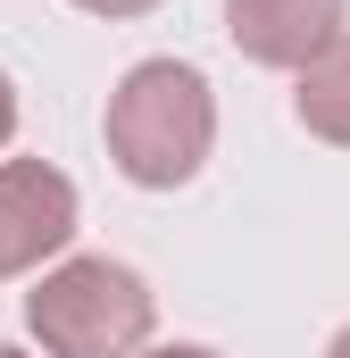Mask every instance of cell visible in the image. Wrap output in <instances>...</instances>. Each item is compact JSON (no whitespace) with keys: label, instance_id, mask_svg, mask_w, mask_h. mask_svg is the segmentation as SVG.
Instances as JSON below:
<instances>
[{"label":"cell","instance_id":"6da1fadb","mask_svg":"<svg viewBox=\"0 0 350 358\" xmlns=\"http://www.w3.org/2000/svg\"><path fill=\"white\" fill-rule=\"evenodd\" d=\"M209 142H217V100L209 76L183 67V59H142L125 67L108 92V159L117 176L142 183V192H175L209 167Z\"/></svg>","mask_w":350,"mask_h":358},{"label":"cell","instance_id":"7a4b0ae2","mask_svg":"<svg viewBox=\"0 0 350 358\" xmlns=\"http://www.w3.org/2000/svg\"><path fill=\"white\" fill-rule=\"evenodd\" d=\"M25 325L42 358H134L159 325V300L125 259H59L25 292Z\"/></svg>","mask_w":350,"mask_h":358},{"label":"cell","instance_id":"3957f363","mask_svg":"<svg viewBox=\"0 0 350 358\" xmlns=\"http://www.w3.org/2000/svg\"><path fill=\"white\" fill-rule=\"evenodd\" d=\"M76 242V183L42 159L0 167V275H34Z\"/></svg>","mask_w":350,"mask_h":358},{"label":"cell","instance_id":"277c9868","mask_svg":"<svg viewBox=\"0 0 350 358\" xmlns=\"http://www.w3.org/2000/svg\"><path fill=\"white\" fill-rule=\"evenodd\" d=\"M350 0H225V34L259 67H309L326 42H342Z\"/></svg>","mask_w":350,"mask_h":358},{"label":"cell","instance_id":"5b68a950","mask_svg":"<svg viewBox=\"0 0 350 358\" xmlns=\"http://www.w3.org/2000/svg\"><path fill=\"white\" fill-rule=\"evenodd\" d=\"M292 108H300V125H309L317 142L350 150V34H342V42H326V50L300 67V92H292Z\"/></svg>","mask_w":350,"mask_h":358},{"label":"cell","instance_id":"8992f818","mask_svg":"<svg viewBox=\"0 0 350 358\" xmlns=\"http://www.w3.org/2000/svg\"><path fill=\"white\" fill-rule=\"evenodd\" d=\"M76 8H92V17H108V25H117V17H150L159 0H76Z\"/></svg>","mask_w":350,"mask_h":358},{"label":"cell","instance_id":"52a82bcc","mask_svg":"<svg viewBox=\"0 0 350 358\" xmlns=\"http://www.w3.org/2000/svg\"><path fill=\"white\" fill-rule=\"evenodd\" d=\"M8 134H17V84L0 76V150H8Z\"/></svg>","mask_w":350,"mask_h":358},{"label":"cell","instance_id":"ba28073f","mask_svg":"<svg viewBox=\"0 0 350 358\" xmlns=\"http://www.w3.org/2000/svg\"><path fill=\"white\" fill-rule=\"evenodd\" d=\"M134 358H217V350H200V342H159V350H134Z\"/></svg>","mask_w":350,"mask_h":358},{"label":"cell","instance_id":"9c48e42d","mask_svg":"<svg viewBox=\"0 0 350 358\" xmlns=\"http://www.w3.org/2000/svg\"><path fill=\"white\" fill-rule=\"evenodd\" d=\"M326 358H350V325H342V334H334V342H326Z\"/></svg>","mask_w":350,"mask_h":358},{"label":"cell","instance_id":"30bf717a","mask_svg":"<svg viewBox=\"0 0 350 358\" xmlns=\"http://www.w3.org/2000/svg\"><path fill=\"white\" fill-rule=\"evenodd\" d=\"M0 358H25V350H8V342H0Z\"/></svg>","mask_w":350,"mask_h":358},{"label":"cell","instance_id":"8fae6325","mask_svg":"<svg viewBox=\"0 0 350 358\" xmlns=\"http://www.w3.org/2000/svg\"><path fill=\"white\" fill-rule=\"evenodd\" d=\"M0 283H8V275H0Z\"/></svg>","mask_w":350,"mask_h":358}]
</instances>
